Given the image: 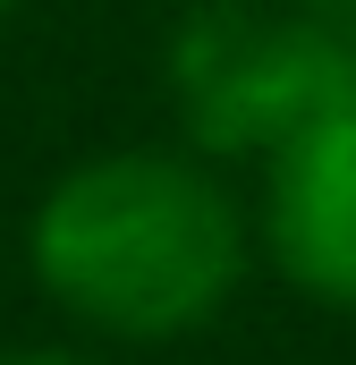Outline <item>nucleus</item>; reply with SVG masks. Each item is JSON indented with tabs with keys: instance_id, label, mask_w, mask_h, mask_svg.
Masks as SVG:
<instances>
[{
	"instance_id": "obj_1",
	"label": "nucleus",
	"mask_w": 356,
	"mask_h": 365,
	"mask_svg": "<svg viewBox=\"0 0 356 365\" xmlns=\"http://www.w3.org/2000/svg\"><path fill=\"white\" fill-rule=\"evenodd\" d=\"M255 264V221L221 162L187 145L85 153L34 195L26 272L93 340L162 349L221 323Z\"/></svg>"
},
{
	"instance_id": "obj_2",
	"label": "nucleus",
	"mask_w": 356,
	"mask_h": 365,
	"mask_svg": "<svg viewBox=\"0 0 356 365\" xmlns=\"http://www.w3.org/2000/svg\"><path fill=\"white\" fill-rule=\"evenodd\" d=\"M178 136L204 162H255L288 153L323 119L356 110V51L331 43L305 9L263 0H195L162 51Z\"/></svg>"
},
{
	"instance_id": "obj_3",
	"label": "nucleus",
	"mask_w": 356,
	"mask_h": 365,
	"mask_svg": "<svg viewBox=\"0 0 356 365\" xmlns=\"http://www.w3.org/2000/svg\"><path fill=\"white\" fill-rule=\"evenodd\" d=\"M255 247L280 264L288 289H305L331 314H356V110L323 119L314 136L263 162Z\"/></svg>"
},
{
	"instance_id": "obj_4",
	"label": "nucleus",
	"mask_w": 356,
	"mask_h": 365,
	"mask_svg": "<svg viewBox=\"0 0 356 365\" xmlns=\"http://www.w3.org/2000/svg\"><path fill=\"white\" fill-rule=\"evenodd\" d=\"M288 9H305L331 43H348V51H356V0H288Z\"/></svg>"
},
{
	"instance_id": "obj_5",
	"label": "nucleus",
	"mask_w": 356,
	"mask_h": 365,
	"mask_svg": "<svg viewBox=\"0 0 356 365\" xmlns=\"http://www.w3.org/2000/svg\"><path fill=\"white\" fill-rule=\"evenodd\" d=\"M0 365H93L85 349H51V340H26V349H0Z\"/></svg>"
},
{
	"instance_id": "obj_6",
	"label": "nucleus",
	"mask_w": 356,
	"mask_h": 365,
	"mask_svg": "<svg viewBox=\"0 0 356 365\" xmlns=\"http://www.w3.org/2000/svg\"><path fill=\"white\" fill-rule=\"evenodd\" d=\"M9 9H17V0H0V17H9Z\"/></svg>"
}]
</instances>
